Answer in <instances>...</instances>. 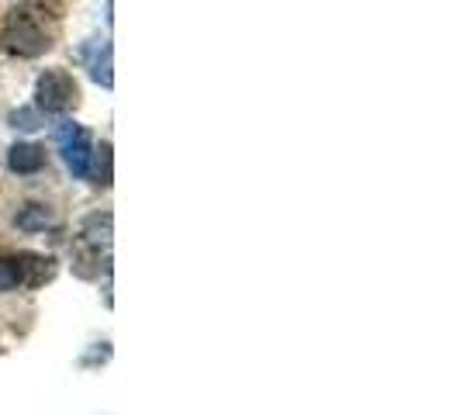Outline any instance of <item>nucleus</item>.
<instances>
[{
	"mask_svg": "<svg viewBox=\"0 0 460 415\" xmlns=\"http://www.w3.org/2000/svg\"><path fill=\"white\" fill-rule=\"evenodd\" d=\"M7 166H11L14 173H39V170L46 166V149L35 146V142H18V146L11 149V156H7Z\"/></svg>",
	"mask_w": 460,
	"mask_h": 415,
	"instance_id": "nucleus-5",
	"label": "nucleus"
},
{
	"mask_svg": "<svg viewBox=\"0 0 460 415\" xmlns=\"http://www.w3.org/2000/svg\"><path fill=\"white\" fill-rule=\"evenodd\" d=\"M35 97H39V108L46 115H63L69 108H76L80 101V87L76 80L69 76L66 69H46L35 84Z\"/></svg>",
	"mask_w": 460,
	"mask_h": 415,
	"instance_id": "nucleus-2",
	"label": "nucleus"
},
{
	"mask_svg": "<svg viewBox=\"0 0 460 415\" xmlns=\"http://www.w3.org/2000/svg\"><path fill=\"white\" fill-rule=\"evenodd\" d=\"M14 128H39V118L31 115V111H14Z\"/></svg>",
	"mask_w": 460,
	"mask_h": 415,
	"instance_id": "nucleus-11",
	"label": "nucleus"
},
{
	"mask_svg": "<svg viewBox=\"0 0 460 415\" xmlns=\"http://www.w3.org/2000/svg\"><path fill=\"white\" fill-rule=\"evenodd\" d=\"M84 239L91 243V246H108L111 243V215H91L87 218V225H84Z\"/></svg>",
	"mask_w": 460,
	"mask_h": 415,
	"instance_id": "nucleus-8",
	"label": "nucleus"
},
{
	"mask_svg": "<svg viewBox=\"0 0 460 415\" xmlns=\"http://www.w3.org/2000/svg\"><path fill=\"white\" fill-rule=\"evenodd\" d=\"M56 138H59V149H63V160H66L69 170H73L76 177H87V170H91V156H93L91 136H87L80 125L66 121V125L56 132Z\"/></svg>",
	"mask_w": 460,
	"mask_h": 415,
	"instance_id": "nucleus-3",
	"label": "nucleus"
},
{
	"mask_svg": "<svg viewBox=\"0 0 460 415\" xmlns=\"http://www.w3.org/2000/svg\"><path fill=\"white\" fill-rule=\"evenodd\" d=\"M46 225H56V215H52V211H49L46 205H28V208H22V215H18V229L39 232V229H46Z\"/></svg>",
	"mask_w": 460,
	"mask_h": 415,
	"instance_id": "nucleus-7",
	"label": "nucleus"
},
{
	"mask_svg": "<svg viewBox=\"0 0 460 415\" xmlns=\"http://www.w3.org/2000/svg\"><path fill=\"white\" fill-rule=\"evenodd\" d=\"M14 270H18V284H28V287H39L52 280L56 274V263L49 256H35V253H22L14 260Z\"/></svg>",
	"mask_w": 460,
	"mask_h": 415,
	"instance_id": "nucleus-4",
	"label": "nucleus"
},
{
	"mask_svg": "<svg viewBox=\"0 0 460 415\" xmlns=\"http://www.w3.org/2000/svg\"><path fill=\"white\" fill-rule=\"evenodd\" d=\"M91 170H87V177H91L93 184L108 187L111 184V142H101V149H93L91 156Z\"/></svg>",
	"mask_w": 460,
	"mask_h": 415,
	"instance_id": "nucleus-6",
	"label": "nucleus"
},
{
	"mask_svg": "<svg viewBox=\"0 0 460 415\" xmlns=\"http://www.w3.org/2000/svg\"><path fill=\"white\" fill-rule=\"evenodd\" d=\"M0 42H4L7 52L22 56V59H35V56H42L52 46L46 28L35 22L31 11H11L7 22H4V31H0Z\"/></svg>",
	"mask_w": 460,
	"mask_h": 415,
	"instance_id": "nucleus-1",
	"label": "nucleus"
},
{
	"mask_svg": "<svg viewBox=\"0 0 460 415\" xmlns=\"http://www.w3.org/2000/svg\"><path fill=\"white\" fill-rule=\"evenodd\" d=\"M11 287H18L14 260H0V291H11Z\"/></svg>",
	"mask_w": 460,
	"mask_h": 415,
	"instance_id": "nucleus-10",
	"label": "nucleus"
},
{
	"mask_svg": "<svg viewBox=\"0 0 460 415\" xmlns=\"http://www.w3.org/2000/svg\"><path fill=\"white\" fill-rule=\"evenodd\" d=\"M91 76L101 87H111V84H115V76H111V46H108V42L101 46V52L91 56Z\"/></svg>",
	"mask_w": 460,
	"mask_h": 415,
	"instance_id": "nucleus-9",
	"label": "nucleus"
}]
</instances>
